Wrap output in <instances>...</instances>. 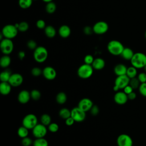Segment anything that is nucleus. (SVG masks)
I'll use <instances>...</instances> for the list:
<instances>
[{
	"label": "nucleus",
	"instance_id": "a878e982",
	"mask_svg": "<svg viewBox=\"0 0 146 146\" xmlns=\"http://www.w3.org/2000/svg\"><path fill=\"white\" fill-rule=\"evenodd\" d=\"M12 73L8 70L2 71L0 74V80L2 82H8Z\"/></svg>",
	"mask_w": 146,
	"mask_h": 146
},
{
	"label": "nucleus",
	"instance_id": "7ed1b4c3",
	"mask_svg": "<svg viewBox=\"0 0 146 146\" xmlns=\"http://www.w3.org/2000/svg\"><path fill=\"white\" fill-rule=\"evenodd\" d=\"M94 72V68L92 65L84 63L80 65L77 70L78 76L83 79L90 78Z\"/></svg>",
	"mask_w": 146,
	"mask_h": 146
},
{
	"label": "nucleus",
	"instance_id": "4be33fe9",
	"mask_svg": "<svg viewBox=\"0 0 146 146\" xmlns=\"http://www.w3.org/2000/svg\"><path fill=\"white\" fill-rule=\"evenodd\" d=\"M133 50L129 47H124L120 56L126 60H131L134 55Z\"/></svg>",
	"mask_w": 146,
	"mask_h": 146
},
{
	"label": "nucleus",
	"instance_id": "603ef678",
	"mask_svg": "<svg viewBox=\"0 0 146 146\" xmlns=\"http://www.w3.org/2000/svg\"><path fill=\"white\" fill-rule=\"evenodd\" d=\"M42 1L44 2H46V3H48V2H50L52 1V0H42Z\"/></svg>",
	"mask_w": 146,
	"mask_h": 146
},
{
	"label": "nucleus",
	"instance_id": "a18cd8bd",
	"mask_svg": "<svg viewBox=\"0 0 146 146\" xmlns=\"http://www.w3.org/2000/svg\"><path fill=\"white\" fill-rule=\"evenodd\" d=\"M36 27L39 29H44L46 26V23L43 19H39L36 22Z\"/></svg>",
	"mask_w": 146,
	"mask_h": 146
},
{
	"label": "nucleus",
	"instance_id": "423d86ee",
	"mask_svg": "<svg viewBox=\"0 0 146 146\" xmlns=\"http://www.w3.org/2000/svg\"><path fill=\"white\" fill-rule=\"evenodd\" d=\"M18 32V29L16 27L15 25L10 24L7 25L3 27L1 34L4 38L11 39L17 36Z\"/></svg>",
	"mask_w": 146,
	"mask_h": 146
},
{
	"label": "nucleus",
	"instance_id": "9b49d317",
	"mask_svg": "<svg viewBox=\"0 0 146 146\" xmlns=\"http://www.w3.org/2000/svg\"><path fill=\"white\" fill-rule=\"evenodd\" d=\"M116 143L117 146H132L133 140L129 135L122 133L117 137Z\"/></svg>",
	"mask_w": 146,
	"mask_h": 146
},
{
	"label": "nucleus",
	"instance_id": "393cba45",
	"mask_svg": "<svg viewBox=\"0 0 146 146\" xmlns=\"http://www.w3.org/2000/svg\"><path fill=\"white\" fill-rule=\"evenodd\" d=\"M56 30L52 26L48 25L44 28V33L48 38H54L56 35Z\"/></svg>",
	"mask_w": 146,
	"mask_h": 146
},
{
	"label": "nucleus",
	"instance_id": "aec40b11",
	"mask_svg": "<svg viewBox=\"0 0 146 146\" xmlns=\"http://www.w3.org/2000/svg\"><path fill=\"white\" fill-rule=\"evenodd\" d=\"M11 86L9 82H1L0 92L2 95L6 96L9 95L11 91Z\"/></svg>",
	"mask_w": 146,
	"mask_h": 146
},
{
	"label": "nucleus",
	"instance_id": "7c9ffc66",
	"mask_svg": "<svg viewBox=\"0 0 146 146\" xmlns=\"http://www.w3.org/2000/svg\"><path fill=\"white\" fill-rule=\"evenodd\" d=\"M17 134L21 138H24L28 136L29 135V129L23 125L21 126L18 128L17 130Z\"/></svg>",
	"mask_w": 146,
	"mask_h": 146
},
{
	"label": "nucleus",
	"instance_id": "412c9836",
	"mask_svg": "<svg viewBox=\"0 0 146 146\" xmlns=\"http://www.w3.org/2000/svg\"><path fill=\"white\" fill-rule=\"evenodd\" d=\"M58 33L62 38H66L70 36L71 34V29L67 25H62L59 27Z\"/></svg>",
	"mask_w": 146,
	"mask_h": 146
},
{
	"label": "nucleus",
	"instance_id": "c03bdc74",
	"mask_svg": "<svg viewBox=\"0 0 146 146\" xmlns=\"http://www.w3.org/2000/svg\"><path fill=\"white\" fill-rule=\"evenodd\" d=\"M90 112L92 116H96L99 113V108L96 105H93L90 110Z\"/></svg>",
	"mask_w": 146,
	"mask_h": 146
},
{
	"label": "nucleus",
	"instance_id": "f257e3e1",
	"mask_svg": "<svg viewBox=\"0 0 146 146\" xmlns=\"http://www.w3.org/2000/svg\"><path fill=\"white\" fill-rule=\"evenodd\" d=\"M130 62L131 65L137 69L143 68L146 65V55L143 52H136Z\"/></svg>",
	"mask_w": 146,
	"mask_h": 146
},
{
	"label": "nucleus",
	"instance_id": "4468645a",
	"mask_svg": "<svg viewBox=\"0 0 146 146\" xmlns=\"http://www.w3.org/2000/svg\"><path fill=\"white\" fill-rule=\"evenodd\" d=\"M56 70L51 66H46L43 69L42 75L47 80H54L56 78Z\"/></svg>",
	"mask_w": 146,
	"mask_h": 146
},
{
	"label": "nucleus",
	"instance_id": "f03ea898",
	"mask_svg": "<svg viewBox=\"0 0 146 146\" xmlns=\"http://www.w3.org/2000/svg\"><path fill=\"white\" fill-rule=\"evenodd\" d=\"M124 47L123 44L119 40H112L108 42L107 44V50L108 52L115 56L120 55Z\"/></svg>",
	"mask_w": 146,
	"mask_h": 146
},
{
	"label": "nucleus",
	"instance_id": "dca6fc26",
	"mask_svg": "<svg viewBox=\"0 0 146 146\" xmlns=\"http://www.w3.org/2000/svg\"><path fill=\"white\" fill-rule=\"evenodd\" d=\"M113 100L115 102L119 105H123L125 104L128 100V96L124 91H117L114 95Z\"/></svg>",
	"mask_w": 146,
	"mask_h": 146
},
{
	"label": "nucleus",
	"instance_id": "72a5a7b5",
	"mask_svg": "<svg viewBox=\"0 0 146 146\" xmlns=\"http://www.w3.org/2000/svg\"><path fill=\"white\" fill-rule=\"evenodd\" d=\"M33 0H18L19 6L23 9L30 7L33 3Z\"/></svg>",
	"mask_w": 146,
	"mask_h": 146
},
{
	"label": "nucleus",
	"instance_id": "9d476101",
	"mask_svg": "<svg viewBox=\"0 0 146 146\" xmlns=\"http://www.w3.org/2000/svg\"><path fill=\"white\" fill-rule=\"evenodd\" d=\"M71 116L74 119L75 122H82L86 119V112L81 110L78 107H74L71 110Z\"/></svg>",
	"mask_w": 146,
	"mask_h": 146
},
{
	"label": "nucleus",
	"instance_id": "2f4dec72",
	"mask_svg": "<svg viewBox=\"0 0 146 146\" xmlns=\"http://www.w3.org/2000/svg\"><path fill=\"white\" fill-rule=\"evenodd\" d=\"M15 26L18 29V31H21V32H25L26 31L29 27V25L27 22L23 21L19 23H16L15 24Z\"/></svg>",
	"mask_w": 146,
	"mask_h": 146
},
{
	"label": "nucleus",
	"instance_id": "39448f33",
	"mask_svg": "<svg viewBox=\"0 0 146 146\" xmlns=\"http://www.w3.org/2000/svg\"><path fill=\"white\" fill-rule=\"evenodd\" d=\"M130 79L127 76V75H123L120 76H117L115 80L113 90L115 92L119 91V90L123 89L129 83Z\"/></svg>",
	"mask_w": 146,
	"mask_h": 146
},
{
	"label": "nucleus",
	"instance_id": "6e6d98bb",
	"mask_svg": "<svg viewBox=\"0 0 146 146\" xmlns=\"http://www.w3.org/2000/svg\"><path fill=\"white\" fill-rule=\"evenodd\" d=\"M33 1H36V0H33Z\"/></svg>",
	"mask_w": 146,
	"mask_h": 146
},
{
	"label": "nucleus",
	"instance_id": "c756f323",
	"mask_svg": "<svg viewBox=\"0 0 146 146\" xmlns=\"http://www.w3.org/2000/svg\"><path fill=\"white\" fill-rule=\"evenodd\" d=\"M40 123L46 125V127L48 126L51 123V117L50 115L47 113H44L41 115L40 118Z\"/></svg>",
	"mask_w": 146,
	"mask_h": 146
},
{
	"label": "nucleus",
	"instance_id": "473e14b6",
	"mask_svg": "<svg viewBox=\"0 0 146 146\" xmlns=\"http://www.w3.org/2000/svg\"><path fill=\"white\" fill-rule=\"evenodd\" d=\"M45 9L47 13H48V14H52L55 11L56 9V4L52 1L47 3V5H46V7H45Z\"/></svg>",
	"mask_w": 146,
	"mask_h": 146
},
{
	"label": "nucleus",
	"instance_id": "c9c22d12",
	"mask_svg": "<svg viewBox=\"0 0 146 146\" xmlns=\"http://www.w3.org/2000/svg\"><path fill=\"white\" fill-rule=\"evenodd\" d=\"M31 99L34 100H38L41 98V92L36 89H34L30 92Z\"/></svg>",
	"mask_w": 146,
	"mask_h": 146
},
{
	"label": "nucleus",
	"instance_id": "37998d69",
	"mask_svg": "<svg viewBox=\"0 0 146 146\" xmlns=\"http://www.w3.org/2000/svg\"><path fill=\"white\" fill-rule=\"evenodd\" d=\"M27 46L30 50H35L38 46L36 42L34 40H29L27 43Z\"/></svg>",
	"mask_w": 146,
	"mask_h": 146
},
{
	"label": "nucleus",
	"instance_id": "a211bd4d",
	"mask_svg": "<svg viewBox=\"0 0 146 146\" xmlns=\"http://www.w3.org/2000/svg\"><path fill=\"white\" fill-rule=\"evenodd\" d=\"M127 66L122 63H119L116 64L113 68V72L116 76H120L123 75H126L127 70Z\"/></svg>",
	"mask_w": 146,
	"mask_h": 146
},
{
	"label": "nucleus",
	"instance_id": "de8ad7c7",
	"mask_svg": "<svg viewBox=\"0 0 146 146\" xmlns=\"http://www.w3.org/2000/svg\"><path fill=\"white\" fill-rule=\"evenodd\" d=\"M75 122V120H74V119L71 116L69 117L68 118H67L65 120V123L68 126H71V125H73Z\"/></svg>",
	"mask_w": 146,
	"mask_h": 146
},
{
	"label": "nucleus",
	"instance_id": "a19ab883",
	"mask_svg": "<svg viewBox=\"0 0 146 146\" xmlns=\"http://www.w3.org/2000/svg\"><path fill=\"white\" fill-rule=\"evenodd\" d=\"M94 60V58L93 56L91 55H90V54L86 55L84 58V63L87 64L92 65Z\"/></svg>",
	"mask_w": 146,
	"mask_h": 146
},
{
	"label": "nucleus",
	"instance_id": "6e6552de",
	"mask_svg": "<svg viewBox=\"0 0 146 146\" xmlns=\"http://www.w3.org/2000/svg\"><path fill=\"white\" fill-rule=\"evenodd\" d=\"M0 48L4 55H9L14 49V44L11 39L4 38L1 41Z\"/></svg>",
	"mask_w": 146,
	"mask_h": 146
},
{
	"label": "nucleus",
	"instance_id": "58836bf2",
	"mask_svg": "<svg viewBox=\"0 0 146 146\" xmlns=\"http://www.w3.org/2000/svg\"><path fill=\"white\" fill-rule=\"evenodd\" d=\"M33 141L32 139L28 136L22 139L21 144L23 146H30L31 145H33Z\"/></svg>",
	"mask_w": 146,
	"mask_h": 146
},
{
	"label": "nucleus",
	"instance_id": "1a4fd4ad",
	"mask_svg": "<svg viewBox=\"0 0 146 146\" xmlns=\"http://www.w3.org/2000/svg\"><path fill=\"white\" fill-rule=\"evenodd\" d=\"M48 128L42 123H38L33 129L32 133L35 138L44 137L47 133Z\"/></svg>",
	"mask_w": 146,
	"mask_h": 146
},
{
	"label": "nucleus",
	"instance_id": "f704fd0d",
	"mask_svg": "<svg viewBox=\"0 0 146 146\" xmlns=\"http://www.w3.org/2000/svg\"><path fill=\"white\" fill-rule=\"evenodd\" d=\"M140 84L141 83H140V81L139 80L138 78H137V76L135 77V78H133L130 79L129 84L132 87V88L133 90L138 89Z\"/></svg>",
	"mask_w": 146,
	"mask_h": 146
},
{
	"label": "nucleus",
	"instance_id": "bb28decb",
	"mask_svg": "<svg viewBox=\"0 0 146 146\" xmlns=\"http://www.w3.org/2000/svg\"><path fill=\"white\" fill-rule=\"evenodd\" d=\"M33 146H48V143L44 137L36 138L33 141Z\"/></svg>",
	"mask_w": 146,
	"mask_h": 146
},
{
	"label": "nucleus",
	"instance_id": "5fc2aeb1",
	"mask_svg": "<svg viewBox=\"0 0 146 146\" xmlns=\"http://www.w3.org/2000/svg\"><path fill=\"white\" fill-rule=\"evenodd\" d=\"M145 39H146V31H145Z\"/></svg>",
	"mask_w": 146,
	"mask_h": 146
},
{
	"label": "nucleus",
	"instance_id": "864d4df0",
	"mask_svg": "<svg viewBox=\"0 0 146 146\" xmlns=\"http://www.w3.org/2000/svg\"><path fill=\"white\" fill-rule=\"evenodd\" d=\"M143 68H144V71H145V72H146V65L144 66V67Z\"/></svg>",
	"mask_w": 146,
	"mask_h": 146
},
{
	"label": "nucleus",
	"instance_id": "3c124183",
	"mask_svg": "<svg viewBox=\"0 0 146 146\" xmlns=\"http://www.w3.org/2000/svg\"><path fill=\"white\" fill-rule=\"evenodd\" d=\"M25 55H26L25 52L24 51H19V52H18V58H19L21 60L25 58Z\"/></svg>",
	"mask_w": 146,
	"mask_h": 146
},
{
	"label": "nucleus",
	"instance_id": "c85d7f7f",
	"mask_svg": "<svg viewBox=\"0 0 146 146\" xmlns=\"http://www.w3.org/2000/svg\"><path fill=\"white\" fill-rule=\"evenodd\" d=\"M59 115L61 118L66 120L71 116V110L67 108H62L59 111Z\"/></svg>",
	"mask_w": 146,
	"mask_h": 146
},
{
	"label": "nucleus",
	"instance_id": "20e7f679",
	"mask_svg": "<svg viewBox=\"0 0 146 146\" xmlns=\"http://www.w3.org/2000/svg\"><path fill=\"white\" fill-rule=\"evenodd\" d=\"M34 60L38 63H43L48 57V51L43 46H38L33 53Z\"/></svg>",
	"mask_w": 146,
	"mask_h": 146
},
{
	"label": "nucleus",
	"instance_id": "4c0bfd02",
	"mask_svg": "<svg viewBox=\"0 0 146 146\" xmlns=\"http://www.w3.org/2000/svg\"><path fill=\"white\" fill-rule=\"evenodd\" d=\"M59 125L56 123H51L47 126L48 130L52 133L56 132L59 130Z\"/></svg>",
	"mask_w": 146,
	"mask_h": 146
},
{
	"label": "nucleus",
	"instance_id": "f3484780",
	"mask_svg": "<svg viewBox=\"0 0 146 146\" xmlns=\"http://www.w3.org/2000/svg\"><path fill=\"white\" fill-rule=\"evenodd\" d=\"M17 99H18V102L21 104H25L27 103L31 99L30 92H29L26 90L21 91L18 95Z\"/></svg>",
	"mask_w": 146,
	"mask_h": 146
},
{
	"label": "nucleus",
	"instance_id": "8fccbe9b",
	"mask_svg": "<svg viewBox=\"0 0 146 146\" xmlns=\"http://www.w3.org/2000/svg\"><path fill=\"white\" fill-rule=\"evenodd\" d=\"M128 96V100H135L136 98V94L135 92H132L130 94L127 95Z\"/></svg>",
	"mask_w": 146,
	"mask_h": 146
},
{
	"label": "nucleus",
	"instance_id": "e433bc0d",
	"mask_svg": "<svg viewBox=\"0 0 146 146\" xmlns=\"http://www.w3.org/2000/svg\"><path fill=\"white\" fill-rule=\"evenodd\" d=\"M42 71H43V70H42L39 67H35L31 69V74L33 76L38 77V76H40L41 75H42Z\"/></svg>",
	"mask_w": 146,
	"mask_h": 146
},
{
	"label": "nucleus",
	"instance_id": "2eb2a0df",
	"mask_svg": "<svg viewBox=\"0 0 146 146\" xmlns=\"http://www.w3.org/2000/svg\"><path fill=\"white\" fill-rule=\"evenodd\" d=\"M93 105V102L90 98H84L79 102L78 107L86 112L90 111Z\"/></svg>",
	"mask_w": 146,
	"mask_h": 146
},
{
	"label": "nucleus",
	"instance_id": "ea45409f",
	"mask_svg": "<svg viewBox=\"0 0 146 146\" xmlns=\"http://www.w3.org/2000/svg\"><path fill=\"white\" fill-rule=\"evenodd\" d=\"M139 93L144 97H146V83H141L139 87Z\"/></svg>",
	"mask_w": 146,
	"mask_h": 146
},
{
	"label": "nucleus",
	"instance_id": "0eeeda50",
	"mask_svg": "<svg viewBox=\"0 0 146 146\" xmlns=\"http://www.w3.org/2000/svg\"><path fill=\"white\" fill-rule=\"evenodd\" d=\"M22 125L29 129H32L38 124V118L33 113H29L24 116L22 121Z\"/></svg>",
	"mask_w": 146,
	"mask_h": 146
},
{
	"label": "nucleus",
	"instance_id": "09e8293b",
	"mask_svg": "<svg viewBox=\"0 0 146 146\" xmlns=\"http://www.w3.org/2000/svg\"><path fill=\"white\" fill-rule=\"evenodd\" d=\"M92 32H93V29L92 28H91V27L90 26H86L84 29V33L86 34L89 35V34H91Z\"/></svg>",
	"mask_w": 146,
	"mask_h": 146
},
{
	"label": "nucleus",
	"instance_id": "cd10ccee",
	"mask_svg": "<svg viewBox=\"0 0 146 146\" xmlns=\"http://www.w3.org/2000/svg\"><path fill=\"white\" fill-rule=\"evenodd\" d=\"M126 75L129 79L136 77L137 76V68L132 66L128 67L127 72H126Z\"/></svg>",
	"mask_w": 146,
	"mask_h": 146
},
{
	"label": "nucleus",
	"instance_id": "6ab92c4d",
	"mask_svg": "<svg viewBox=\"0 0 146 146\" xmlns=\"http://www.w3.org/2000/svg\"><path fill=\"white\" fill-rule=\"evenodd\" d=\"M106 62L104 60L101 58H96L94 59V60L92 64V66L94 69L96 70H100L104 68Z\"/></svg>",
	"mask_w": 146,
	"mask_h": 146
},
{
	"label": "nucleus",
	"instance_id": "49530a36",
	"mask_svg": "<svg viewBox=\"0 0 146 146\" xmlns=\"http://www.w3.org/2000/svg\"><path fill=\"white\" fill-rule=\"evenodd\" d=\"M123 90V91H124L127 95H128V94H130L131 92H132L133 91V89L132 88V87L129 84L127 85V86L126 87H125Z\"/></svg>",
	"mask_w": 146,
	"mask_h": 146
},
{
	"label": "nucleus",
	"instance_id": "5701e85b",
	"mask_svg": "<svg viewBox=\"0 0 146 146\" xmlns=\"http://www.w3.org/2000/svg\"><path fill=\"white\" fill-rule=\"evenodd\" d=\"M11 62V60L9 55H4L0 59V66L2 68H6L10 66Z\"/></svg>",
	"mask_w": 146,
	"mask_h": 146
},
{
	"label": "nucleus",
	"instance_id": "ddd939ff",
	"mask_svg": "<svg viewBox=\"0 0 146 146\" xmlns=\"http://www.w3.org/2000/svg\"><path fill=\"white\" fill-rule=\"evenodd\" d=\"M23 82V77L21 74L19 73H14L11 74L8 82L12 87H17L20 86Z\"/></svg>",
	"mask_w": 146,
	"mask_h": 146
},
{
	"label": "nucleus",
	"instance_id": "79ce46f5",
	"mask_svg": "<svg viewBox=\"0 0 146 146\" xmlns=\"http://www.w3.org/2000/svg\"><path fill=\"white\" fill-rule=\"evenodd\" d=\"M137 78H138L140 83H146V72H141L139 73V74H137Z\"/></svg>",
	"mask_w": 146,
	"mask_h": 146
},
{
	"label": "nucleus",
	"instance_id": "f8f14e48",
	"mask_svg": "<svg viewBox=\"0 0 146 146\" xmlns=\"http://www.w3.org/2000/svg\"><path fill=\"white\" fill-rule=\"evenodd\" d=\"M93 32L96 34L101 35L106 33L108 30V25L104 21H99L95 23L92 27Z\"/></svg>",
	"mask_w": 146,
	"mask_h": 146
},
{
	"label": "nucleus",
	"instance_id": "b1692460",
	"mask_svg": "<svg viewBox=\"0 0 146 146\" xmlns=\"http://www.w3.org/2000/svg\"><path fill=\"white\" fill-rule=\"evenodd\" d=\"M67 99V95L64 92H59L57 94L55 97L56 102L59 104H64Z\"/></svg>",
	"mask_w": 146,
	"mask_h": 146
}]
</instances>
